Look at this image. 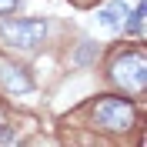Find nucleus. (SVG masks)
<instances>
[{
	"label": "nucleus",
	"instance_id": "1",
	"mask_svg": "<svg viewBox=\"0 0 147 147\" xmlns=\"http://www.w3.org/2000/svg\"><path fill=\"white\" fill-rule=\"evenodd\" d=\"M110 77H114L117 87L140 97L147 90V57H144V50H124L114 60V67H110Z\"/></svg>",
	"mask_w": 147,
	"mask_h": 147
},
{
	"label": "nucleus",
	"instance_id": "2",
	"mask_svg": "<svg viewBox=\"0 0 147 147\" xmlns=\"http://www.w3.org/2000/svg\"><path fill=\"white\" fill-rule=\"evenodd\" d=\"M134 120H137V110H134L130 100H124V97H104V100L94 104V124L100 130L124 134Z\"/></svg>",
	"mask_w": 147,
	"mask_h": 147
},
{
	"label": "nucleus",
	"instance_id": "3",
	"mask_svg": "<svg viewBox=\"0 0 147 147\" xmlns=\"http://www.w3.org/2000/svg\"><path fill=\"white\" fill-rule=\"evenodd\" d=\"M47 37V20H3L0 24V40L17 50H34Z\"/></svg>",
	"mask_w": 147,
	"mask_h": 147
},
{
	"label": "nucleus",
	"instance_id": "4",
	"mask_svg": "<svg viewBox=\"0 0 147 147\" xmlns=\"http://www.w3.org/2000/svg\"><path fill=\"white\" fill-rule=\"evenodd\" d=\"M0 84H3L10 94H30L34 90V80H30L27 70L17 67V64H0Z\"/></svg>",
	"mask_w": 147,
	"mask_h": 147
},
{
	"label": "nucleus",
	"instance_id": "5",
	"mask_svg": "<svg viewBox=\"0 0 147 147\" xmlns=\"http://www.w3.org/2000/svg\"><path fill=\"white\" fill-rule=\"evenodd\" d=\"M127 13H130L127 3H124V0H114V3H107V7L97 10V24L107 27V30H120V27H124V20H127Z\"/></svg>",
	"mask_w": 147,
	"mask_h": 147
},
{
	"label": "nucleus",
	"instance_id": "6",
	"mask_svg": "<svg viewBox=\"0 0 147 147\" xmlns=\"http://www.w3.org/2000/svg\"><path fill=\"white\" fill-rule=\"evenodd\" d=\"M144 17H147V10L144 7H134L127 13V20H124V30L134 34V37H140V34H144Z\"/></svg>",
	"mask_w": 147,
	"mask_h": 147
},
{
	"label": "nucleus",
	"instance_id": "7",
	"mask_svg": "<svg viewBox=\"0 0 147 147\" xmlns=\"http://www.w3.org/2000/svg\"><path fill=\"white\" fill-rule=\"evenodd\" d=\"M10 10H17V0H0V13H10Z\"/></svg>",
	"mask_w": 147,
	"mask_h": 147
},
{
	"label": "nucleus",
	"instance_id": "8",
	"mask_svg": "<svg viewBox=\"0 0 147 147\" xmlns=\"http://www.w3.org/2000/svg\"><path fill=\"white\" fill-rule=\"evenodd\" d=\"M0 130H3V114H0Z\"/></svg>",
	"mask_w": 147,
	"mask_h": 147
}]
</instances>
